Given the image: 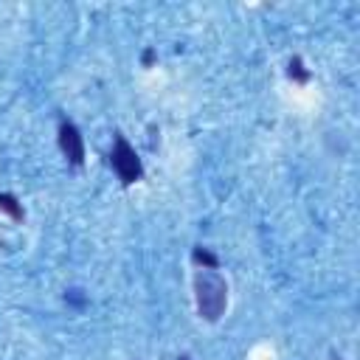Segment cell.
Masks as SVG:
<instances>
[{
  "label": "cell",
  "mask_w": 360,
  "mask_h": 360,
  "mask_svg": "<svg viewBox=\"0 0 360 360\" xmlns=\"http://www.w3.org/2000/svg\"><path fill=\"white\" fill-rule=\"evenodd\" d=\"M194 295H197V312L205 321H219V315L228 307V284L217 270H200L194 276Z\"/></svg>",
  "instance_id": "obj_1"
},
{
  "label": "cell",
  "mask_w": 360,
  "mask_h": 360,
  "mask_svg": "<svg viewBox=\"0 0 360 360\" xmlns=\"http://www.w3.org/2000/svg\"><path fill=\"white\" fill-rule=\"evenodd\" d=\"M110 166L115 169V174H118V180H121L124 186H132V183H138V180L143 177L141 158H138V152L129 146V141H127L121 132H115L112 152H110Z\"/></svg>",
  "instance_id": "obj_2"
},
{
  "label": "cell",
  "mask_w": 360,
  "mask_h": 360,
  "mask_svg": "<svg viewBox=\"0 0 360 360\" xmlns=\"http://www.w3.org/2000/svg\"><path fill=\"white\" fill-rule=\"evenodd\" d=\"M59 149L73 166L84 163V141H82V132H79V127L73 121H62L59 124Z\"/></svg>",
  "instance_id": "obj_3"
},
{
  "label": "cell",
  "mask_w": 360,
  "mask_h": 360,
  "mask_svg": "<svg viewBox=\"0 0 360 360\" xmlns=\"http://www.w3.org/2000/svg\"><path fill=\"white\" fill-rule=\"evenodd\" d=\"M0 211H6L14 222H20L25 214H22V205H20V200L14 197V194H0Z\"/></svg>",
  "instance_id": "obj_4"
},
{
  "label": "cell",
  "mask_w": 360,
  "mask_h": 360,
  "mask_svg": "<svg viewBox=\"0 0 360 360\" xmlns=\"http://www.w3.org/2000/svg\"><path fill=\"white\" fill-rule=\"evenodd\" d=\"M191 259H194L197 264H202L205 270H217V267H219V259H217L208 248H202V245H197V248L191 250Z\"/></svg>",
  "instance_id": "obj_5"
},
{
  "label": "cell",
  "mask_w": 360,
  "mask_h": 360,
  "mask_svg": "<svg viewBox=\"0 0 360 360\" xmlns=\"http://www.w3.org/2000/svg\"><path fill=\"white\" fill-rule=\"evenodd\" d=\"M287 76H290L292 82H298V84H307V82H309V70L304 68V62H301L298 56L290 59V65H287Z\"/></svg>",
  "instance_id": "obj_6"
},
{
  "label": "cell",
  "mask_w": 360,
  "mask_h": 360,
  "mask_svg": "<svg viewBox=\"0 0 360 360\" xmlns=\"http://www.w3.org/2000/svg\"><path fill=\"white\" fill-rule=\"evenodd\" d=\"M65 301H68V304H76V307H84L87 298L79 295V290H68V292H65Z\"/></svg>",
  "instance_id": "obj_7"
},
{
  "label": "cell",
  "mask_w": 360,
  "mask_h": 360,
  "mask_svg": "<svg viewBox=\"0 0 360 360\" xmlns=\"http://www.w3.org/2000/svg\"><path fill=\"white\" fill-rule=\"evenodd\" d=\"M141 62H143V68H152V65H155V51L146 48V51L141 53Z\"/></svg>",
  "instance_id": "obj_8"
},
{
  "label": "cell",
  "mask_w": 360,
  "mask_h": 360,
  "mask_svg": "<svg viewBox=\"0 0 360 360\" xmlns=\"http://www.w3.org/2000/svg\"><path fill=\"white\" fill-rule=\"evenodd\" d=\"M177 360H191V357H188V354H180V357H177Z\"/></svg>",
  "instance_id": "obj_9"
}]
</instances>
